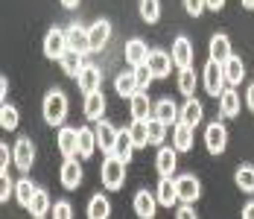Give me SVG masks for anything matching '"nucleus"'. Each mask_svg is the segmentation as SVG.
<instances>
[{
    "label": "nucleus",
    "mask_w": 254,
    "mask_h": 219,
    "mask_svg": "<svg viewBox=\"0 0 254 219\" xmlns=\"http://www.w3.org/2000/svg\"><path fill=\"white\" fill-rule=\"evenodd\" d=\"M41 111H44V123L47 126H64V120H67V97L62 91L44 94Z\"/></svg>",
    "instance_id": "f257e3e1"
},
{
    "label": "nucleus",
    "mask_w": 254,
    "mask_h": 219,
    "mask_svg": "<svg viewBox=\"0 0 254 219\" xmlns=\"http://www.w3.org/2000/svg\"><path fill=\"white\" fill-rule=\"evenodd\" d=\"M100 178H102V184H105V190H120L123 181H126V161L117 158V155H108L102 161Z\"/></svg>",
    "instance_id": "f03ea898"
},
{
    "label": "nucleus",
    "mask_w": 254,
    "mask_h": 219,
    "mask_svg": "<svg viewBox=\"0 0 254 219\" xmlns=\"http://www.w3.org/2000/svg\"><path fill=\"white\" fill-rule=\"evenodd\" d=\"M202 82H204V91L210 94V97H222L225 94V71H222V65H216V62H210L207 59V65H204V73H202Z\"/></svg>",
    "instance_id": "7ed1b4c3"
},
{
    "label": "nucleus",
    "mask_w": 254,
    "mask_h": 219,
    "mask_svg": "<svg viewBox=\"0 0 254 219\" xmlns=\"http://www.w3.org/2000/svg\"><path fill=\"white\" fill-rule=\"evenodd\" d=\"M204 146H207L210 155H222L228 149V129L219 120L207 123V129H204Z\"/></svg>",
    "instance_id": "20e7f679"
},
{
    "label": "nucleus",
    "mask_w": 254,
    "mask_h": 219,
    "mask_svg": "<svg viewBox=\"0 0 254 219\" xmlns=\"http://www.w3.org/2000/svg\"><path fill=\"white\" fill-rule=\"evenodd\" d=\"M67 32L64 29H59V26H50L47 29V35H44V56L53 59V62H59L64 53H67Z\"/></svg>",
    "instance_id": "39448f33"
},
{
    "label": "nucleus",
    "mask_w": 254,
    "mask_h": 219,
    "mask_svg": "<svg viewBox=\"0 0 254 219\" xmlns=\"http://www.w3.org/2000/svg\"><path fill=\"white\" fill-rule=\"evenodd\" d=\"M176 190H178V202L184 205H193L199 196H202V181L193 175V172H184L176 178Z\"/></svg>",
    "instance_id": "423d86ee"
},
{
    "label": "nucleus",
    "mask_w": 254,
    "mask_h": 219,
    "mask_svg": "<svg viewBox=\"0 0 254 219\" xmlns=\"http://www.w3.org/2000/svg\"><path fill=\"white\" fill-rule=\"evenodd\" d=\"M12 152H15V167L21 172H29L32 170V161H35V144L29 141V138H18L15 146H12Z\"/></svg>",
    "instance_id": "0eeeda50"
},
{
    "label": "nucleus",
    "mask_w": 254,
    "mask_h": 219,
    "mask_svg": "<svg viewBox=\"0 0 254 219\" xmlns=\"http://www.w3.org/2000/svg\"><path fill=\"white\" fill-rule=\"evenodd\" d=\"M56 144H59V152H62L64 158H76V155H79V129H70V126H59Z\"/></svg>",
    "instance_id": "6e6552de"
},
{
    "label": "nucleus",
    "mask_w": 254,
    "mask_h": 219,
    "mask_svg": "<svg viewBox=\"0 0 254 219\" xmlns=\"http://www.w3.org/2000/svg\"><path fill=\"white\" fill-rule=\"evenodd\" d=\"M59 178H62V187H64V190H79V184H82V178H85L82 164H79L76 158H64Z\"/></svg>",
    "instance_id": "1a4fd4ad"
},
{
    "label": "nucleus",
    "mask_w": 254,
    "mask_h": 219,
    "mask_svg": "<svg viewBox=\"0 0 254 219\" xmlns=\"http://www.w3.org/2000/svg\"><path fill=\"white\" fill-rule=\"evenodd\" d=\"M178 167V149L176 146H161L158 149V158H155V170L161 178H173V172Z\"/></svg>",
    "instance_id": "9d476101"
},
{
    "label": "nucleus",
    "mask_w": 254,
    "mask_h": 219,
    "mask_svg": "<svg viewBox=\"0 0 254 219\" xmlns=\"http://www.w3.org/2000/svg\"><path fill=\"white\" fill-rule=\"evenodd\" d=\"M88 38H91V53H100L108 41H111V24L100 18V21H94V24L88 26Z\"/></svg>",
    "instance_id": "9b49d317"
},
{
    "label": "nucleus",
    "mask_w": 254,
    "mask_h": 219,
    "mask_svg": "<svg viewBox=\"0 0 254 219\" xmlns=\"http://www.w3.org/2000/svg\"><path fill=\"white\" fill-rule=\"evenodd\" d=\"M152 117H155V120H161L164 126H176V123L181 120V108H178L170 97H164V99H158V102H155Z\"/></svg>",
    "instance_id": "f8f14e48"
},
{
    "label": "nucleus",
    "mask_w": 254,
    "mask_h": 219,
    "mask_svg": "<svg viewBox=\"0 0 254 219\" xmlns=\"http://www.w3.org/2000/svg\"><path fill=\"white\" fill-rule=\"evenodd\" d=\"M94 132H97V149H102L105 155H111V152H114V144H117V135H120V129H114L108 120H100Z\"/></svg>",
    "instance_id": "ddd939ff"
},
{
    "label": "nucleus",
    "mask_w": 254,
    "mask_h": 219,
    "mask_svg": "<svg viewBox=\"0 0 254 219\" xmlns=\"http://www.w3.org/2000/svg\"><path fill=\"white\" fill-rule=\"evenodd\" d=\"M64 32H67V47L73 53H82V56L91 53V38H88V29L82 24H70Z\"/></svg>",
    "instance_id": "4468645a"
},
{
    "label": "nucleus",
    "mask_w": 254,
    "mask_h": 219,
    "mask_svg": "<svg viewBox=\"0 0 254 219\" xmlns=\"http://www.w3.org/2000/svg\"><path fill=\"white\" fill-rule=\"evenodd\" d=\"M149 71L155 73V79H167L173 73V56L164 50H149Z\"/></svg>",
    "instance_id": "2eb2a0df"
},
{
    "label": "nucleus",
    "mask_w": 254,
    "mask_h": 219,
    "mask_svg": "<svg viewBox=\"0 0 254 219\" xmlns=\"http://www.w3.org/2000/svg\"><path fill=\"white\" fill-rule=\"evenodd\" d=\"M170 56H173V65H176V68H181V71L190 68V65H193V44H190V38L178 35L176 41H173V53H170Z\"/></svg>",
    "instance_id": "dca6fc26"
},
{
    "label": "nucleus",
    "mask_w": 254,
    "mask_h": 219,
    "mask_svg": "<svg viewBox=\"0 0 254 219\" xmlns=\"http://www.w3.org/2000/svg\"><path fill=\"white\" fill-rule=\"evenodd\" d=\"M131 205H134V214L140 219H152L155 211H158V196L149 193V190H137Z\"/></svg>",
    "instance_id": "f3484780"
},
{
    "label": "nucleus",
    "mask_w": 254,
    "mask_h": 219,
    "mask_svg": "<svg viewBox=\"0 0 254 219\" xmlns=\"http://www.w3.org/2000/svg\"><path fill=\"white\" fill-rule=\"evenodd\" d=\"M207 53H210V62H216V65H225L231 56V38L225 35V32H219V35H213L210 38V47H207Z\"/></svg>",
    "instance_id": "a211bd4d"
},
{
    "label": "nucleus",
    "mask_w": 254,
    "mask_h": 219,
    "mask_svg": "<svg viewBox=\"0 0 254 219\" xmlns=\"http://www.w3.org/2000/svg\"><path fill=\"white\" fill-rule=\"evenodd\" d=\"M79 91L88 97V94H94V91H100V85H102V71L97 68V65H88L85 71L79 73Z\"/></svg>",
    "instance_id": "6ab92c4d"
},
{
    "label": "nucleus",
    "mask_w": 254,
    "mask_h": 219,
    "mask_svg": "<svg viewBox=\"0 0 254 219\" xmlns=\"http://www.w3.org/2000/svg\"><path fill=\"white\" fill-rule=\"evenodd\" d=\"M128 105H131V120H152L155 105L149 102V94L146 91H137L134 97L128 99Z\"/></svg>",
    "instance_id": "aec40b11"
},
{
    "label": "nucleus",
    "mask_w": 254,
    "mask_h": 219,
    "mask_svg": "<svg viewBox=\"0 0 254 219\" xmlns=\"http://www.w3.org/2000/svg\"><path fill=\"white\" fill-rule=\"evenodd\" d=\"M126 62L131 65V68L146 65V62H149V47H146V41H140V38L126 41Z\"/></svg>",
    "instance_id": "412c9836"
},
{
    "label": "nucleus",
    "mask_w": 254,
    "mask_h": 219,
    "mask_svg": "<svg viewBox=\"0 0 254 219\" xmlns=\"http://www.w3.org/2000/svg\"><path fill=\"white\" fill-rule=\"evenodd\" d=\"M173 146H176L178 152H190L193 149V126L178 120L173 126Z\"/></svg>",
    "instance_id": "4be33fe9"
},
{
    "label": "nucleus",
    "mask_w": 254,
    "mask_h": 219,
    "mask_svg": "<svg viewBox=\"0 0 254 219\" xmlns=\"http://www.w3.org/2000/svg\"><path fill=\"white\" fill-rule=\"evenodd\" d=\"M102 111H105V94H102V91L88 94V97H85V117L94 120V123H100V120H105Z\"/></svg>",
    "instance_id": "5701e85b"
},
{
    "label": "nucleus",
    "mask_w": 254,
    "mask_h": 219,
    "mask_svg": "<svg viewBox=\"0 0 254 219\" xmlns=\"http://www.w3.org/2000/svg\"><path fill=\"white\" fill-rule=\"evenodd\" d=\"M155 196H158V205H164V208H173V205L178 202L176 178H161V181H158V190H155Z\"/></svg>",
    "instance_id": "b1692460"
},
{
    "label": "nucleus",
    "mask_w": 254,
    "mask_h": 219,
    "mask_svg": "<svg viewBox=\"0 0 254 219\" xmlns=\"http://www.w3.org/2000/svg\"><path fill=\"white\" fill-rule=\"evenodd\" d=\"M202 114H204V108H202V102H199V99L190 97L184 105H181V123H187V126H193V129L202 123Z\"/></svg>",
    "instance_id": "393cba45"
},
{
    "label": "nucleus",
    "mask_w": 254,
    "mask_h": 219,
    "mask_svg": "<svg viewBox=\"0 0 254 219\" xmlns=\"http://www.w3.org/2000/svg\"><path fill=\"white\" fill-rule=\"evenodd\" d=\"M26 211H29V214H32L35 219H44L47 214H53L50 193H47V190H38V193H35V199L29 202V208H26Z\"/></svg>",
    "instance_id": "a878e982"
},
{
    "label": "nucleus",
    "mask_w": 254,
    "mask_h": 219,
    "mask_svg": "<svg viewBox=\"0 0 254 219\" xmlns=\"http://www.w3.org/2000/svg\"><path fill=\"white\" fill-rule=\"evenodd\" d=\"M59 62H62V71L67 73V76H73V79H79V73L88 68V65L82 62V53H73V50H67Z\"/></svg>",
    "instance_id": "bb28decb"
},
{
    "label": "nucleus",
    "mask_w": 254,
    "mask_h": 219,
    "mask_svg": "<svg viewBox=\"0 0 254 219\" xmlns=\"http://www.w3.org/2000/svg\"><path fill=\"white\" fill-rule=\"evenodd\" d=\"M222 71H225V82H228V85H240L243 76H246V65H243L240 56H231L228 62L222 65Z\"/></svg>",
    "instance_id": "cd10ccee"
},
{
    "label": "nucleus",
    "mask_w": 254,
    "mask_h": 219,
    "mask_svg": "<svg viewBox=\"0 0 254 219\" xmlns=\"http://www.w3.org/2000/svg\"><path fill=\"white\" fill-rule=\"evenodd\" d=\"M108 217H111V202L102 193L91 196V202H88V219H108Z\"/></svg>",
    "instance_id": "c85d7f7f"
},
{
    "label": "nucleus",
    "mask_w": 254,
    "mask_h": 219,
    "mask_svg": "<svg viewBox=\"0 0 254 219\" xmlns=\"http://www.w3.org/2000/svg\"><path fill=\"white\" fill-rule=\"evenodd\" d=\"M97 152V132L82 126L79 129V158H91Z\"/></svg>",
    "instance_id": "c756f323"
},
{
    "label": "nucleus",
    "mask_w": 254,
    "mask_h": 219,
    "mask_svg": "<svg viewBox=\"0 0 254 219\" xmlns=\"http://www.w3.org/2000/svg\"><path fill=\"white\" fill-rule=\"evenodd\" d=\"M219 111H222V117H237L240 114V94L234 88H225V94L219 97Z\"/></svg>",
    "instance_id": "7c9ffc66"
},
{
    "label": "nucleus",
    "mask_w": 254,
    "mask_h": 219,
    "mask_svg": "<svg viewBox=\"0 0 254 219\" xmlns=\"http://www.w3.org/2000/svg\"><path fill=\"white\" fill-rule=\"evenodd\" d=\"M128 135H131V141H134V149L149 146V120H131Z\"/></svg>",
    "instance_id": "2f4dec72"
},
{
    "label": "nucleus",
    "mask_w": 254,
    "mask_h": 219,
    "mask_svg": "<svg viewBox=\"0 0 254 219\" xmlns=\"http://www.w3.org/2000/svg\"><path fill=\"white\" fill-rule=\"evenodd\" d=\"M131 152H134V141H131V135H128V129H120V135H117V144H114V152L111 155H117V158H123V161H131Z\"/></svg>",
    "instance_id": "473e14b6"
},
{
    "label": "nucleus",
    "mask_w": 254,
    "mask_h": 219,
    "mask_svg": "<svg viewBox=\"0 0 254 219\" xmlns=\"http://www.w3.org/2000/svg\"><path fill=\"white\" fill-rule=\"evenodd\" d=\"M114 91L120 94V97H126V99H131L140 88H137V82H134V73H120L117 79H114Z\"/></svg>",
    "instance_id": "72a5a7b5"
},
{
    "label": "nucleus",
    "mask_w": 254,
    "mask_h": 219,
    "mask_svg": "<svg viewBox=\"0 0 254 219\" xmlns=\"http://www.w3.org/2000/svg\"><path fill=\"white\" fill-rule=\"evenodd\" d=\"M35 193H38V187H35L29 178H18V181H15V199H18V205L29 208V202L35 199Z\"/></svg>",
    "instance_id": "f704fd0d"
},
{
    "label": "nucleus",
    "mask_w": 254,
    "mask_h": 219,
    "mask_svg": "<svg viewBox=\"0 0 254 219\" xmlns=\"http://www.w3.org/2000/svg\"><path fill=\"white\" fill-rule=\"evenodd\" d=\"M234 181H237V187H240L243 193H254V167H252V164L237 167V172H234Z\"/></svg>",
    "instance_id": "c9c22d12"
},
{
    "label": "nucleus",
    "mask_w": 254,
    "mask_h": 219,
    "mask_svg": "<svg viewBox=\"0 0 254 219\" xmlns=\"http://www.w3.org/2000/svg\"><path fill=\"white\" fill-rule=\"evenodd\" d=\"M140 21L146 24H158L161 21V0H140Z\"/></svg>",
    "instance_id": "e433bc0d"
},
{
    "label": "nucleus",
    "mask_w": 254,
    "mask_h": 219,
    "mask_svg": "<svg viewBox=\"0 0 254 219\" xmlns=\"http://www.w3.org/2000/svg\"><path fill=\"white\" fill-rule=\"evenodd\" d=\"M18 123H21L18 108L9 105V102H3V105H0V126H3L6 132H12V129H18Z\"/></svg>",
    "instance_id": "4c0bfd02"
},
{
    "label": "nucleus",
    "mask_w": 254,
    "mask_h": 219,
    "mask_svg": "<svg viewBox=\"0 0 254 219\" xmlns=\"http://www.w3.org/2000/svg\"><path fill=\"white\" fill-rule=\"evenodd\" d=\"M178 91H181L187 99L193 97V91H196V73L190 71V68L178 71Z\"/></svg>",
    "instance_id": "58836bf2"
},
{
    "label": "nucleus",
    "mask_w": 254,
    "mask_h": 219,
    "mask_svg": "<svg viewBox=\"0 0 254 219\" xmlns=\"http://www.w3.org/2000/svg\"><path fill=\"white\" fill-rule=\"evenodd\" d=\"M131 73H134V82H137V88H140V91H146V88H149V82L155 79V73L149 71V65H137V68H131Z\"/></svg>",
    "instance_id": "ea45409f"
},
{
    "label": "nucleus",
    "mask_w": 254,
    "mask_h": 219,
    "mask_svg": "<svg viewBox=\"0 0 254 219\" xmlns=\"http://www.w3.org/2000/svg\"><path fill=\"white\" fill-rule=\"evenodd\" d=\"M164 138H167V126L161 120H149V144L152 146H164Z\"/></svg>",
    "instance_id": "a19ab883"
},
{
    "label": "nucleus",
    "mask_w": 254,
    "mask_h": 219,
    "mask_svg": "<svg viewBox=\"0 0 254 219\" xmlns=\"http://www.w3.org/2000/svg\"><path fill=\"white\" fill-rule=\"evenodd\" d=\"M53 219H73V205L67 202V199H59L56 205H53Z\"/></svg>",
    "instance_id": "79ce46f5"
},
{
    "label": "nucleus",
    "mask_w": 254,
    "mask_h": 219,
    "mask_svg": "<svg viewBox=\"0 0 254 219\" xmlns=\"http://www.w3.org/2000/svg\"><path fill=\"white\" fill-rule=\"evenodd\" d=\"M9 196H15V181L9 178V172L0 175V202H9Z\"/></svg>",
    "instance_id": "37998d69"
},
{
    "label": "nucleus",
    "mask_w": 254,
    "mask_h": 219,
    "mask_svg": "<svg viewBox=\"0 0 254 219\" xmlns=\"http://www.w3.org/2000/svg\"><path fill=\"white\" fill-rule=\"evenodd\" d=\"M204 9H207V3H204V0H184V12H187L190 18H199Z\"/></svg>",
    "instance_id": "c03bdc74"
},
{
    "label": "nucleus",
    "mask_w": 254,
    "mask_h": 219,
    "mask_svg": "<svg viewBox=\"0 0 254 219\" xmlns=\"http://www.w3.org/2000/svg\"><path fill=\"white\" fill-rule=\"evenodd\" d=\"M9 161H15V152H9V146H0V170L9 172Z\"/></svg>",
    "instance_id": "a18cd8bd"
},
{
    "label": "nucleus",
    "mask_w": 254,
    "mask_h": 219,
    "mask_svg": "<svg viewBox=\"0 0 254 219\" xmlns=\"http://www.w3.org/2000/svg\"><path fill=\"white\" fill-rule=\"evenodd\" d=\"M176 219H199V217H196V211H193L190 205H181L176 211Z\"/></svg>",
    "instance_id": "49530a36"
},
{
    "label": "nucleus",
    "mask_w": 254,
    "mask_h": 219,
    "mask_svg": "<svg viewBox=\"0 0 254 219\" xmlns=\"http://www.w3.org/2000/svg\"><path fill=\"white\" fill-rule=\"evenodd\" d=\"M204 3H207V9H210V12H219V9L225 6V0H204Z\"/></svg>",
    "instance_id": "de8ad7c7"
},
{
    "label": "nucleus",
    "mask_w": 254,
    "mask_h": 219,
    "mask_svg": "<svg viewBox=\"0 0 254 219\" xmlns=\"http://www.w3.org/2000/svg\"><path fill=\"white\" fill-rule=\"evenodd\" d=\"M246 105H249V108L254 111V82L249 85V91H246Z\"/></svg>",
    "instance_id": "09e8293b"
},
{
    "label": "nucleus",
    "mask_w": 254,
    "mask_h": 219,
    "mask_svg": "<svg viewBox=\"0 0 254 219\" xmlns=\"http://www.w3.org/2000/svg\"><path fill=\"white\" fill-rule=\"evenodd\" d=\"M0 97H3V99L9 97V79H6V76L0 79Z\"/></svg>",
    "instance_id": "8fccbe9b"
},
{
    "label": "nucleus",
    "mask_w": 254,
    "mask_h": 219,
    "mask_svg": "<svg viewBox=\"0 0 254 219\" xmlns=\"http://www.w3.org/2000/svg\"><path fill=\"white\" fill-rule=\"evenodd\" d=\"M243 219H254V202H249V205L243 208Z\"/></svg>",
    "instance_id": "3c124183"
},
{
    "label": "nucleus",
    "mask_w": 254,
    "mask_h": 219,
    "mask_svg": "<svg viewBox=\"0 0 254 219\" xmlns=\"http://www.w3.org/2000/svg\"><path fill=\"white\" fill-rule=\"evenodd\" d=\"M62 6H64V9H76L79 0H62Z\"/></svg>",
    "instance_id": "603ef678"
},
{
    "label": "nucleus",
    "mask_w": 254,
    "mask_h": 219,
    "mask_svg": "<svg viewBox=\"0 0 254 219\" xmlns=\"http://www.w3.org/2000/svg\"><path fill=\"white\" fill-rule=\"evenodd\" d=\"M243 6H246V9H254V0H243Z\"/></svg>",
    "instance_id": "864d4df0"
}]
</instances>
